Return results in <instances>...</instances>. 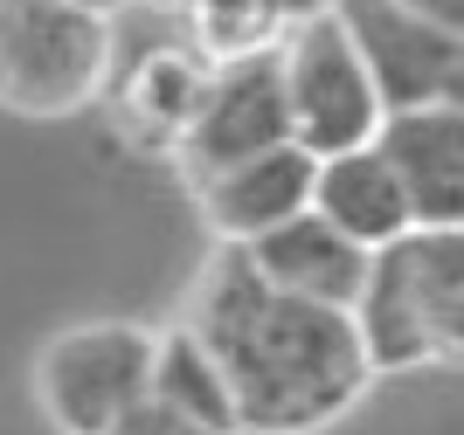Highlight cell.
Instances as JSON below:
<instances>
[{
    "instance_id": "1",
    "label": "cell",
    "mask_w": 464,
    "mask_h": 435,
    "mask_svg": "<svg viewBox=\"0 0 464 435\" xmlns=\"http://www.w3.org/2000/svg\"><path fill=\"white\" fill-rule=\"evenodd\" d=\"M180 318L222 360L243 435H326L382 380L361 339V318L277 290L250 263V249L215 242Z\"/></svg>"
},
{
    "instance_id": "2",
    "label": "cell",
    "mask_w": 464,
    "mask_h": 435,
    "mask_svg": "<svg viewBox=\"0 0 464 435\" xmlns=\"http://www.w3.org/2000/svg\"><path fill=\"white\" fill-rule=\"evenodd\" d=\"M374 374H464V228H416L374 256L353 304Z\"/></svg>"
},
{
    "instance_id": "3",
    "label": "cell",
    "mask_w": 464,
    "mask_h": 435,
    "mask_svg": "<svg viewBox=\"0 0 464 435\" xmlns=\"http://www.w3.org/2000/svg\"><path fill=\"white\" fill-rule=\"evenodd\" d=\"M118 90V14L97 0H0V111L77 118Z\"/></svg>"
},
{
    "instance_id": "4",
    "label": "cell",
    "mask_w": 464,
    "mask_h": 435,
    "mask_svg": "<svg viewBox=\"0 0 464 435\" xmlns=\"http://www.w3.org/2000/svg\"><path fill=\"white\" fill-rule=\"evenodd\" d=\"M277 83H285L291 146H305L312 159L382 146V125H388L382 76H374L361 35L347 28V14L333 0H312L298 14L291 42L277 49Z\"/></svg>"
},
{
    "instance_id": "5",
    "label": "cell",
    "mask_w": 464,
    "mask_h": 435,
    "mask_svg": "<svg viewBox=\"0 0 464 435\" xmlns=\"http://www.w3.org/2000/svg\"><path fill=\"white\" fill-rule=\"evenodd\" d=\"M160 325L146 318H83L49 332L28 366L35 408L56 435H111L153 394Z\"/></svg>"
},
{
    "instance_id": "6",
    "label": "cell",
    "mask_w": 464,
    "mask_h": 435,
    "mask_svg": "<svg viewBox=\"0 0 464 435\" xmlns=\"http://www.w3.org/2000/svg\"><path fill=\"white\" fill-rule=\"evenodd\" d=\"M333 7L368 49L388 111H423V104L464 111V35L402 14L395 0H333Z\"/></svg>"
},
{
    "instance_id": "7",
    "label": "cell",
    "mask_w": 464,
    "mask_h": 435,
    "mask_svg": "<svg viewBox=\"0 0 464 435\" xmlns=\"http://www.w3.org/2000/svg\"><path fill=\"white\" fill-rule=\"evenodd\" d=\"M291 146V118H285V83H277V62H250V70H222L215 76L208 111L194 118L188 146L174 152L180 187H208L229 166L256 159V152Z\"/></svg>"
},
{
    "instance_id": "8",
    "label": "cell",
    "mask_w": 464,
    "mask_h": 435,
    "mask_svg": "<svg viewBox=\"0 0 464 435\" xmlns=\"http://www.w3.org/2000/svg\"><path fill=\"white\" fill-rule=\"evenodd\" d=\"M215 76L208 62L194 56L188 42H153V49H139L125 70H118V90H111V125L125 146L139 152H160V159H174L188 146L194 118L208 111L215 97Z\"/></svg>"
},
{
    "instance_id": "9",
    "label": "cell",
    "mask_w": 464,
    "mask_h": 435,
    "mask_svg": "<svg viewBox=\"0 0 464 435\" xmlns=\"http://www.w3.org/2000/svg\"><path fill=\"white\" fill-rule=\"evenodd\" d=\"M312 194H319V159L305 146H277V152H256V159L229 166L208 187H194L188 201L201 208V228L215 242L250 249L264 235H277L285 222H298L312 208Z\"/></svg>"
},
{
    "instance_id": "10",
    "label": "cell",
    "mask_w": 464,
    "mask_h": 435,
    "mask_svg": "<svg viewBox=\"0 0 464 435\" xmlns=\"http://www.w3.org/2000/svg\"><path fill=\"white\" fill-rule=\"evenodd\" d=\"M250 263L277 290H291V298H305V304H333V311H353V304L368 298V277H374V256L361 242H347L319 208H305L277 235L250 242Z\"/></svg>"
},
{
    "instance_id": "11",
    "label": "cell",
    "mask_w": 464,
    "mask_h": 435,
    "mask_svg": "<svg viewBox=\"0 0 464 435\" xmlns=\"http://www.w3.org/2000/svg\"><path fill=\"white\" fill-rule=\"evenodd\" d=\"M382 152L402 173L416 228H464V111H388Z\"/></svg>"
},
{
    "instance_id": "12",
    "label": "cell",
    "mask_w": 464,
    "mask_h": 435,
    "mask_svg": "<svg viewBox=\"0 0 464 435\" xmlns=\"http://www.w3.org/2000/svg\"><path fill=\"white\" fill-rule=\"evenodd\" d=\"M312 208L326 214L347 242H361L368 256L395 249L402 235H416V208H409V187L402 173L388 166V152H340V159H319V194Z\"/></svg>"
},
{
    "instance_id": "13",
    "label": "cell",
    "mask_w": 464,
    "mask_h": 435,
    "mask_svg": "<svg viewBox=\"0 0 464 435\" xmlns=\"http://www.w3.org/2000/svg\"><path fill=\"white\" fill-rule=\"evenodd\" d=\"M291 28H298L291 0H180V42H188L208 70L277 62Z\"/></svg>"
},
{
    "instance_id": "14",
    "label": "cell",
    "mask_w": 464,
    "mask_h": 435,
    "mask_svg": "<svg viewBox=\"0 0 464 435\" xmlns=\"http://www.w3.org/2000/svg\"><path fill=\"white\" fill-rule=\"evenodd\" d=\"M153 394L167 401V408H180V415H194L201 429H215V435H243V421H236V394H229V374H222V360L208 353V339H201L188 318L160 325Z\"/></svg>"
},
{
    "instance_id": "15",
    "label": "cell",
    "mask_w": 464,
    "mask_h": 435,
    "mask_svg": "<svg viewBox=\"0 0 464 435\" xmlns=\"http://www.w3.org/2000/svg\"><path fill=\"white\" fill-rule=\"evenodd\" d=\"M111 435H215V429H201L194 415H180V408H167L160 394H146V401H139V408L118 421Z\"/></svg>"
},
{
    "instance_id": "16",
    "label": "cell",
    "mask_w": 464,
    "mask_h": 435,
    "mask_svg": "<svg viewBox=\"0 0 464 435\" xmlns=\"http://www.w3.org/2000/svg\"><path fill=\"white\" fill-rule=\"evenodd\" d=\"M402 14L430 21V28H450V35H464V0H395Z\"/></svg>"
}]
</instances>
